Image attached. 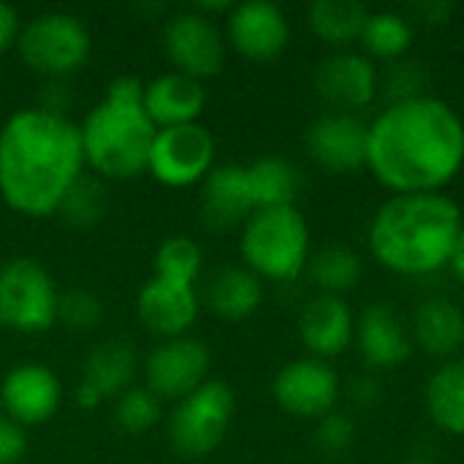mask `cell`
I'll use <instances>...</instances> for the list:
<instances>
[{
  "instance_id": "38",
  "label": "cell",
  "mask_w": 464,
  "mask_h": 464,
  "mask_svg": "<svg viewBox=\"0 0 464 464\" xmlns=\"http://www.w3.org/2000/svg\"><path fill=\"white\" fill-rule=\"evenodd\" d=\"M411 11L416 14V19L421 24L438 27V24H449L454 8H451V3H443V0H424V3H416Z\"/></svg>"
},
{
  "instance_id": "21",
  "label": "cell",
  "mask_w": 464,
  "mask_h": 464,
  "mask_svg": "<svg viewBox=\"0 0 464 464\" xmlns=\"http://www.w3.org/2000/svg\"><path fill=\"white\" fill-rule=\"evenodd\" d=\"M204 106H207L204 84L185 73L169 71L144 84V111L158 130L198 122Z\"/></svg>"
},
{
  "instance_id": "4",
  "label": "cell",
  "mask_w": 464,
  "mask_h": 464,
  "mask_svg": "<svg viewBox=\"0 0 464 464\" xmlns=\"http://www.w3.org/2000/svg\"><path fill=\"white\" fill-rule=\"evenodd\" d=\"M84 163L103 179L147 171L158 128L144 111V82L125 73L106 84L103 101L79 125Z\"/></svg>"
},
{
  "instance_id": "7",
  "label": "cell",
  "mask_w": 464,
  "mask_h": 464,
  "mask_svg": "<svg viewBox=\"0 0 464 464\" xmlns=\"http://www.w3.org/2000/svg\"><path fill=\"white\" fill-rule=\"evenodd\" d=\"M234 389L223 381H207L201 389L179 400L169 413V446L182 459H204L226 440L234 421Z\"/></svg>"
},
{
  "instance_id": "12",
  "label": "cell",
  "mask_w": 464,
  "mask_h": 464,
  "mask_svg": "<svg viewBox=\"0 0 464 464\" xmlns=\"http://www.w3.org/2000/svg\"><path fill=\"white\" fill-rule=\"evenodd\" d=\"M275 402L294 419H324L340 400V378L329 362L304 356L288 362L272 383Z\"/></svg>"
},
{
  "instance_id": "14",
  "label": "cell",
  "mask_w": 464,
  "mask_h": 464,
  "mask_svg": "<svg viewBox=\"0 0 464 464\" xmlns=\"http://www.w3.org/2000/svg\"><path fill=\"white\" fill-rule=\"evenodd\" d=\"M370 128L356 114L326 111L310 122L304 144L310 158L332 174H353L367 166Z\"/></svg>"
},
{
  "instance_id": "29",
  "label": "cell",
  "mask_w": 464,
  "mask_h": 464,
  "mask_svg": "<svg viewBox=\"0 0 464 464\" xmlns=\"http://www.w3.org/2000/svg\"><path fill=\"white\" fill-rule=\"evenodd\" d=\"M362 44L367 46V57L397 63L408 54L413 44V27L405 14L397 11H372L367 16Z\"/></svg>"
},
{
  "instance_id": "9",
  "label": "cell",
  "mask_w": 464,
  "mask_h": 464,
  "mask_svg": "<svg viewBox=\"0 0 464 464\" xmlns=\"http://www.w3.org/2000/svg\"><path fill=\"white\" fill-rule=\"evenodd\" d=\"M215 169V139L201 122L160 128L155 133L147 171L166 188H190Z\"/></svg>"
},
{
  "instance_id": "37",
  "label": "cell",
  "mask_w": 464,
  "mask_h": 464,
  "mask_svg": "<svg viewBox=\"0 0 464 464\" xmlns=\"http://www.w3.org/2000/svg\"><path fill=\"white\" fill-rule=\"evenodd\" d=\"M24 451H27L24 430L8 416H0V464H19Z\"/></svg>"
},
{
  "instance_id": "23",
  "label": "cell",
  "mask_w": 464,
  "mask_h": 464,
  "mask_svg": "<svg viewBox=\"0 0 464 464\" xmlns=\"http://www.w3.org/2000/svg\"><path fill=\"white\" fill-rule=\"evenodd\" d=\"M413 345L435 359H449L464 348V310L446 296L424 299L411 324Z\"/></svg>"
},
{
  "instance_id": "20",
  "label": "cell",
  "mask_w": 464,
  "mask_h": 464,
  "mask_svg": "<svg viewBox=\"0 0 464 464\" xmlns=\"http://www.w3.org/2000/svg\"><path fill=\"white\" fill-rule=\"evenodd\" d=\"M256 212L247 169L237 163L215 166L201 182V220L209 231H231L245 226Z\"/></svg>"
},
{
  "instance_id": "22",
  "label": "cell",
  "mask_w": 464,
  "mask_h": 464,
  "mask_svg": "<svg viewBox=\"0 0 464 464\" xmlns=\"http://www.w3.org/2000/svg\"><path fill=\"white\" fill-rule=\"evenodd\" d=\"M136 370H139L136 348L122 337H109L84 356L79 386L92 392L101 402L117 400L130 389Z\"/></svg>"
},
{
  "instance_id": "10",
  "label": "cell",
  "mask_w": 464,
  "mask_h": 464,
  "mask_svg": "<svg viewBox=\"0 0 464 464\" xmlns=\"http://www.w3.org/2000/svg\"><path fill=\"white\" fill-rule=\"evenodd\" d=\"M163 52L177 73L196 82L218 76L226 63V41L218 24L190 8L171 14L163 24Z\"/></svg>"
},
{
  "instance_id": "34",
  "label": "cell",
  "mask_w": 464,
  "mask_h": 464,
  "mask_svg": "<svg viewBox=\"0 0 464 464\" xmlns=\"http://www.w3.org/2000/svg\"><path fill=\"white\" fill-rule=\"evenodd\" d=\"M103 321V302L84 288H71L60 294L57 299V324H63L68 332L84 334L98 329Z\"/></svg>"
},
{
  "instance_id": "25",
  "label": "cell",
  "mask_w": 464,
  "mask_h": 464,
  "mask_svg": "<svg viewBox=\"0 0 464 464\" xmlns=\"http://www.w3.org/2000/svg\"><path fill=\"white\" fill-rule=\"evenodd\" d=\"M247 169L250 196L258 209H277V207H296V196L302 190L299 169L277 155H266L253 160Z\"/></svg>"
},
{
  "instance_id": "17",
  "label": "cell",
  "mask_w": 464,
  "mask_h": 464,
  "mask_svg": "<svg viewBox=\"0 0 464 464\" xmlns=\"http://www.w3.org/2000/svg\"><path fill=\"white\" fill-rule=\"evenodd\" d=\"M198 310L201 299L196 294V285L155 275L141 285L136 296V313L144 329L166 340L185 337L188 329L196 324Z\"/></svg>"
},
{
  "instance_id": "26",
  "label": "cell",
  "mask_w": 464,
  "mask_h": 464,
  "mask_svg": "<svg viewBox=\"0 0 464 464\" xmlns=\"http://www.w3.org/2000/svg\"><path fill=\"white\" fill-rule=\"evenodd\" d=\"M424 405L438 430L464 438V362H449L432 372Z\"/></svg>"
},
{
  "instance_id": "2",
  "label": "cell",
  "mask_w": 464,
  "mask_h": 464,
  "mask_svg": "<svg viewBox=\"0 0 464 464\" xmlns=\"http://www.w3.org/2000/svg\"><path fill=\"white\" fill-rule=\"evenodd\" d=\"M79 125L41 109L11 114L0 130V196L22 215H54L65 190L84 174Z\"/></svg>"
},
{
  "instance_id": "24",
  "label": "cell",
  "mask_w": 464,
  "mask_h": 464,
  "mask_svg": "<svg viewBox=\"0 0 464 464\" xmlns=\"http://www.w3.org/2000/svg\"><path fill=\"white\" fill-rule=\"evenodd\" d=\"M204 302L223 321H247L264 302V283L247 266H223L209 277Z\"/></svg>"
},
{
  "instance_id": "8",
  "label": "cell",
  "mask_w": 464,
  "mask_h": 464,
  "mask_svg": "<svg viewBox=\"0 0 464 464\" xmlns=\"http://www.w3.org/2000/svg\"><path fill=\"white\" fill-rule=\"evenodd\" d=\"M57 285L49 269L16 256L0 266V326L19 334H41L57 324Z\"/></svg>"
},
{
  "instance_id": "32",
  "label": "cell",
  "mask_w": 464,
  "mask_h": 464,
  "mask_svg": "<svg viewBox=\"0 0 464 464\" xmlns=\"http://www.w3.org/2000/svg\"><path fill=\"white\" fill-rule=\"evenodd\" d=\"M160 421V400L150 389H128L117 397L114 424L125 435H144Z\"/></svg>"
},
{
  "instance_id": "16",
  "label": "cell",
  "mask_w": 464,
  "mask_h": 464,
  "mask_svg": "<svg viewBox=\"0 0 464 464\" xmlns=\"http://www.w3.org/2000/svg\"><path fill=\"white\" fill-rule=\"evenodd\" d=\"M228 41L242 57L253 63H269L285 52L291 41V24L285 11L269 0L237 3L228 11Z\"/></svg>"
},
{
  "instance_id": "1",
  "label": "cell",
  "mask_w": 464,
  "mask_h": 464,
  "mask_svg": "<svg viewBox=\"0 0 464 464\" xmlns=\"http://www.w3.org/2000/svg\"><path fill=\"white\" fill-rule=\"evenodd\" d=\"M367 128V169L394 196L440 193L462 171V117L435 95L389 103Z\"/></svg>"
},
{
  "instance_id": "18",
  "label": "cell",
  "mask_w": 464,
  "mask_h": 464,
  "mask_svg": "<svg viewBox=\"0 0 464 464\" xmlns=\"http://www.w3.org/2000/svg\"><path fill=\"white\" fill-rule=\"evenodd\" d=\"M353 343L359 345L364 364L372 370L402 367L413 353L411 326L402 321V315L392 304H383V302L370 304L359 315Z\"/></svg>"
},
{
  "instance_id": "3",
  "label": "cell",
  "mask_w": 464,
  "mask_h": 464,
  "mask_svg": "<svg viewBox=\"0 0 464 464\" xmlns=\"http://www.w3.org/2000/svg\"><path fill=\"white\" fill-rule=\"evenodd\" d=\"M462 228V209L446 193H405L378 207L367 242L389 272L427 277L449 266Z\"/></svg>"
},
{
  "instance_id": "30",
  "label": "cell",
  "mask_w": 464,
  "mask_h": 464,
  "mask_svg": "<svg viewBox=\"0 0 464 464\" xmlns=\"http://www.w3.org/2000/svg\"><path fill=\"white\" fill-rule=\"evenodd\" d=\"M106 212H109L106 185L92 174H82L65 190L54 215H60V220L71 228H92L106 218Z\"/></svg>"
},
{
  "instance_id": "39",
  "label": "cell",
  "mask_w": 464,
  "mask_h": 464,
  "mask_svg": "<svg viewBox=\"0 0 464 464\" xmlns=\"http://www.w3.org/2000/svg\"><path fill=\"white\" fill-rule=\"evenodd\" d=\"M351 400L359 405V408H372L383 400V386L372 378V375H364V378H356L351 383Z\"/></svg>"
},
{
  "instance_id": "42",
  "label": "cell",
  "mask_w": 464,
  "mask_h": 464,
  "mask_svg": "<svg viewBox=\"0 0 464 464\" xmlns=\"http://www.w3.org/2000/svg\"><path fill=\"white\" fill-rule=\"evenodd\" d=\"M411 464H427V462H411Z\"/></svg>"
},
{
  "instance_id": "11",
  "label": "cell",
  "mask_w": 464,
  "mask_h": 464,
  "mask_svg": "<svg viewBox=\"0 0 464 464\" xmlns=\"http://www.w3.org/2000/svg\"><path fill=\"white\" fill-rule=\"evenodd\" d=\"M209 348L196 337H174L160 343L144 362L147 389L158 400L179 402L207 383L209 375Z\"/></svg>"
},
{
  "instance_id": "33",
  "label": "cell",
  "mask_w": 464,
  "mask_h": 464,
  "mask_svg": "<svg viewBox=\"0 0 464 464\" xmlns=\"http://www.w3.org/2000/svg\"><path fill=\"white\" fill-rule=\"evenodd\" d=\"M430 71L424 63L402 57L397 63H389L386 73L381 76V87L389 98V103H402V101H416L430 95Z\"/></svg>"
},
{
  "instance_id": "15",
  "label": "cell",
  "mask_w": 464,
  "mask_h": 464,
  "mask_svg": "<svg viewBox=\"0 0 464 464\" xmlns=\"http://www.w3.org/2000/svg\"><path fill=\"white\" fill-rule=\"evenodd\" d=\"M0 400L11 421L19 427H38L57 413L63 402V386L46 364L22 362L5 372L0 383Z\"/></svg>"
},
{
  "instance_id": "27",
  "label": "cell",
  "mask_w": 464,
  "mask_h": 464,
  "mask_svg": "<svg viewBox=\"0 0 464 464\" xmlns=\"http://www.w3.org/2000/svg\"><path fill=\"white\" fill-rule=\"evenodd\" d=\"M370 11L359 0H315L307 8V24L315 38L332 46H348L362 41Z\"/></svg>"
},
{
  "instance_id": "19",
  "label": "cell",
  "mask_w": 464,
  "mask_h": 464,
  "mask_svg": "<svg viewBox=\"0 0 464 464\" xmlns=\"http://www.w3.org/2000/svg\"><path fill=\"white\" fill-rule=\"evenodd\" d=\"M356 337L353 310L343 296L318 294L299 313V340L313 359L329 362L343 356Z\"/></svg>"
},
{
  "instance_id": "41",
  "label": "cell",
  "mask_w": 464,
  "mask_h": 464,
  "mask_svg": "<svg viewBox=\"0 0 464 464\" xmlns=\"http://www.w3.org/2000/svg\"><path fill=\"white\" fill-rule=\"evenodd\" d=\"M449 266H451V272L464 283V228L462 234H459V239H457V245H454V253H451Z\"/></svg>"
},
{
  "instance_id": "35",
  "label": "cell",
  "mask_w": 464,
  "mask_h": 464,
  "mask_svg": "<svg viewBox=\"0 0 464 464\" xmlns=\"http://www.w3.org/2000/svg\"><path fill=\"white\" fill-rule=\"evenodd\" d=\"M353 443H356V424L351 416L332 411L324 419H318L313 432V446L318 449L321 457L340 459L353 449Z\"/></svg>"
},
{
  "instance_id": "40",
  "label": "cell",
  "mask_w": 464,
  "mask_h": 464,
  "mask_svg": "<svg viewBox=\"0 0 464 464\" xmlns=\"http://www.w3.org/2000/svg\"><path fill=\"white\" fill-rule=\"evenodd\" d=\"M19 33H22V22H19L16 8L8 3H0V54L16 46Z\"/></svg>"
},
{
  "instance_id": "28",
  "label": "cell",
  "mask_w": 464,
  "mask_h": 464,
  "mask_svg": "<svg viewBox=\"0 0 464 464\" xmlns=\"http://www.w3.org/2000/svg\"><path fill=\"white\" fill-rule=\"evenodd\" d=\"M362 258L343 245H326L315 253H310L307 261V275L313 280V285L321 294L329 296H343L345 291L356 288V283L362 280Z\"/></svg>"
},
{
  "instance_id": "36",
  "label": "cell",
  "mask_w": 464,
  "mask_h": 464,
  "mask_svg": "<svg viewBox=\"0 0 464 464\" xmlns=\"http://www.w3.org/2000/svg\"><path fill=\"white\" fill-rule=\"evenodd\" d=\"M73 103V90L68 84V79H44L38 92H35V109L46 111V114H57L65 117V109H71Z\"/></svg>"
},
{
  "instance_id": "13",
  "label": "cell",
  "mask_w": 464,
  "mask_h": 464,
  "mask_svg": "<svg viewBox=\"0 0 464 464\" xmlns=\"http://www.w3.org/2000/svg\"><path fill=\"white\" fill-rule=\"evenodd\" d=\"M313 87L318 98L332 106V111L353 114L375 101L381 92V73L367 54L343 49L318 63Z\"/></svg>"
},
{
  "instance_id": "31",
  "label": "cell",
  "mask_w": 464,
  "mask_h": 464,
  "mask_svg": "<svg viewBox=\"0 0 464 464\" xmlns=\"http://www.w3.org/2000/svg\"><path fill=\"white\" fill-rule=\"evenodd\" d=\"M155 277L190 283L196 285V277L204 264V253L196 239L190 237H169L155 250Z\"/></svg>"
},
{
  "instance_id": "6",
  "label": "cell",
  "mask_w": 464,
  "mask_h": 464,
  "mask_svg": "<svg viewBox=\"0 0 464 464\" xmlns=\"http://www.w3.org/2000/svg\"><path fill=\"white\" fill-rule=\"evenodd\" d=\"M22 63L44 79H68L92 49L87 24L68 11H44L22 24L16 41Z\"/></svg>"
},
{
  "instance_id": "5",
  "label": "cell",
  "mask_w": 464,
  "mask_h": 464,
  "mask_svg": "<svg viewBox=\"0 0 464 464\" xmlns=\"http://www.w3.org/2000/svg\"><path fill=\"white\" fill-rule=\"evenodd\" d=\"M239 250L261 280H296L310 261V226L296 207L258 209L242 226Z\"/></svg>"
}]
</instances>
